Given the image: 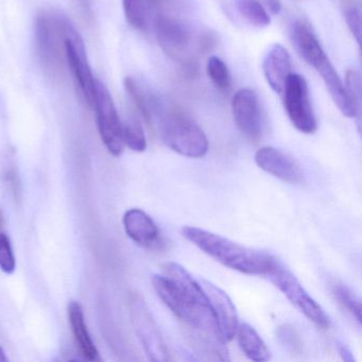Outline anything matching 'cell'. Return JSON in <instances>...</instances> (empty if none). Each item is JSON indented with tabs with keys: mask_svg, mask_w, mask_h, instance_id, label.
Returning <instances> with one entry per match:
<instances>
[{
	"mask_svg": "<svg viewBox=\"0 0 362 362\" xmlns=\"http://www.w3.org/2000/svg\"><path fill=\"white\" fill-rule=\"evenodd\" d=\"M158 298L197 336L226 341L220 334L204 290L198 279L177 262L163 266V274L152 276Z\"/></svg>",
	"mask_w": 362,
	"mask_h": 362,
	"instance_id": "6da1fadb",
	"label": "cell"
},
{
	"mask_svg": "<svg viewBox=\"0 0 362 362\" xmlns=\"http://www.w3.org/2000/svg\"><path fill=\"white\" fill-rule=\"evenodd\" d=\"M182 234L209 257L243 274L267 276L276 262V258L269 254L250 249L203 228L185 226L182 228Z\"/></svg>",
	"mask_w": 362,
	"mask_h": 362,
	"instance_id": "7a4b0ae2",
	"label": "cell"
},
{
	"mask_svg": "<svg viewBox=\"0 0 362 362\" xmlns=\"http://www.w3.org/2000/svg\"><path fill=\"white\" fill-rule=\"evenodd\" d=\"M290 40L298 56L321 76L332 101L341 113L349 118L358 117L359 113L347 96L344 84L310 27L304 22L296 21L290 27Z\"/></svg>",
	"mask_w": 362,
	"mask_h": 362,
	"instance_id": "3957f363",
	"label": "cell"
},
{
	"mask_svg": "<svg viewBox=\"0 0 362 362\" xmlns=\"http://www.w3.org/2000/svg\"><path fill=\"white\" fill-rule=\"evenodd\" d=\"M77 33L69 18L60 12L45 10L37 14L35 23L37 56L46 75L60 80L65 73L66 42Z\"/></svg>",
	"mask_w": 362,
	"mask_h": 362,
	"instance_id": "277c9868",
	"label": "cell"
},
{
	"mask_svg": "<svg viewBox=\"0 0 362 362\" xmlns=\"http://www.w3.org/2000/svg\"><path fill=\"white\" fill-rule=\"evenodd\" d=\"M158 119L160 132L165 145L182 156L203 158L209 144L204 131L185 113L175 107L165 109L158 103L154 122Z\"/></svg>",
	"mask_w": 362,
	"mask_h": 362,
	"instance_id": "5b68a950",
	"label": "cell"
},
{
	"mask_svg": "<svg viewBox=\"0 0 362 362\" xmlns=\"http://www.w3.org/2000/svg\"><path fill=\"white\" fill-rule=\"evenodd\" d=\"M151 25L156 41L165 54L194 75L197 63L192 54L194 35L189 25L175 14L158 10L152 16Z\"/></svg>",
	"mask_w": 362,
	"mask_h": 362,
	"instance_id": "8992f818",
	"label": "cell"
},
{
	"mask_svg": "<svg viewBox=\"0 0 362 362\" xmlns=\"http://www.w3.org/2000/svg\"><path fill=\"white\" fill-rule=\"evenodd\" d=\"M267 276L309 321L321 328L329 327V317L324 309L309 296L296 275L281 262L276 259Z\"/></svg>",
	"mask_w": 362,
	"mask_h": 362,
	"instance_id": "52a82bcc",
	"label": "cell"
},
{
	"mask_svg": "<svg viewBox=\"0 0 362 362\" xmlns=\"http://www.w3.org/2000/svg\"><path fill=\"white\" fill-rule=\"evenodd\" d=\"M284 107L294 128L304 134H313L317 124L309 96L306 80L298 74H290L284 86Z\"/></svg>",
	"mask_w": 362,
	"mask_h": 362,
	"instance_id": "ba28073f",
	"label": "cell"
},
{
	"mask_svg": "<svg viewBox=\"0 0 362 362\" xmlns=\"http://www.w3.org/2000/svg\"><path fill=\"white\" fill-rule=\"evenodd\" d=\"M93 109L96 112L101 141L107 151L114 156H122L126 147L122 139V122L109 90L100 81L96 83Z\"/></svg>",
	"mask_w": 362,
	"mask_h": 362,
	"instance_id": "9c48e42d",
	"label": "cell"
},
{
	"mask_svg": "<svg viewBox=\"0 0 362 362\" xmlns=\"http://www.w3.org/2000/svg\"><path fill=\"white\" fill-rule=\"evenodd\" d=\"M129 305L133 327L146 355L151 361H168V349L144 298L139 294H132Z\"/></svg>",
	"mask_w": 362,
	"mask_h": 362,
	"instance_id": "30bf717a",
	"label": "cell"
},
{
	"mask_svg": "<svg viewBox=\"0 0 362 362\" xmlns=\"http://www.w3.org/2000/svg\"><path fill=\"white\" fill-rule=\"evenodd\" d=\"M234 122L241 134L252 141H257L262 134V118L259 100L254 90L243 88L233 97Z\"/></svg>",
	"mask_w": 362,
	"mask_h": 362,
	"instance_id": "8fae6325",
	"label": "cell"
},
{
	"mask_svg": "<svg viewBox=\"0 0 362 362\" xmlns=\"http://www.w3.org/2000/svg\"><path fill=\"white\" fill-rule=\"evenodd\" d=\"M198 281L209 300L222 338L224 341L232 340L239 326L238 313L234 303L218 286L204 279H199Z\"/></svg>",
	"mask_w": 362,
	"mask_h": 362,
	"instance_id": "7c38bea8",
	"label": "cell"
},
{
	"mask_svg": "<svg viewBox=\"0 0 362 362\" xmlns=\"http://www.w3.org/2000/svg\"><path fill=\"white\" fill-rule=\"evenodd\" d=\"M66 61L76 82L79 86L88 107L94 105L97 80L88 64L86 47L78 33H74L66 42Z\"/></svg>",
	"mask_w": 362,
	"mask_h": 362,
	"instance_id": "4fadbf2b",
	"label": "cell"
},
{
	"mask_svg": "<svg viewBox=\"0 0 362 362\" xmlns=\"http://www.w3.org/2000/svg\"><path fill=\"white\" fill-rule=\"evenodd\" d=\"M255 162L260 169L287 183L298 184L303 180L300 167L287 154L273 147H262L255 153Z\"/></svg>",
	"mask_w": 362,
	"mask_h": 362,
	"instance_id": "5bb4252c",
	"label": "cell"
},
{
	"mask_svg": "<svg viewBox=\"0 0 362 362\" xmlns=\"http://www.w3.org/2000/svg\"><path fill=\"white\" fill-rule=\"evenodd\" d=\"M124 228L131 240L139 247L156 249L162 245L160 228L147 213L139 209H131L124 216Z\"/></svg>",
	"mask_w": 362,
	"mask_h": 362,
	"instance_id": "9a60e30c",
	"label": "cell"
},
{
	"mask_svg": "<svg viewBox=\"0 0 362 362\" xmlns=\"http://www.w3.org/2000/svg\"><path fill=\"white\" fill-rule=\"evenodd\" d=\"M262 71L270 88L281 95L286 80L291 74V59L283 46L279 44L271 46L264 56Z\"/></svg>",
	"mask_w": 362,
	"mask_h": 362,
	"instance_id": "2e32d148",
	"label": "cell"
},
{
	"mask_svg": "<svg viewBox=\"0 0 362 362\" xmlns=\"http://www.w3.org/2000/svg\"><path fill=\"white\" fill-rule=\"evenodd\" d=\"M67 313H69L71 332H73L76 342H77L78 347H79L83 357L88 361H99V360H101L98 349H97L96 345H95L94 341H93L92 337L88 332L81 304L77 300H71V302H69Z\"/></svg>",
	"mask_w": 362,
	"mask_h": 362,
	"instance_id": "e0dca14e",
	"label": "cell"
},
{
	"mask_svg": "<svg viewBox=\"0 0 362 362\" xmlns=\"http://www.w3.org/2000/svg\"><path fill=\"white\" fill-rule=\"evenodd\" d=\"M236 334L239 346L249 359L257 362L270 360V351L255 328L249 324L243 323L238 326Z\"/></svg>",
	"mask_w": 362,
	"mask_h": 362,
	"instance_id": "ac0fdd59",
	"label": "cell"
},
{
	"mask_svg": "<svg viewBox=\"0 0 362 362\" xmlns=\"http://www.w3.org/2000/svg\"><path fill=\"white\" fill-rule=\"evenodd\" d=\"M124 88H126L131 101L145 120L146 124L148 126H152L160 101L156 97L152 96L145 88H141L132 77L126 78Z\"/></svg>",
	"mask_w": 362,
	"mask_h": 362,
	"instance_id": "d6986e66",
	"label": "cell"
},
{
	"mask_svg": "<svg viewBox=\"0 0 362 362\" xmlns=\"http://www.w3.org/2000/svg\"><path fill=\"white\" fill-rule=\"evenodd\" d=\"M127 22L132 28L147 33L151 27L152 5L150 0H122Z\"/></svg>",
	"mask_w": 362,
	"mask_h": 362,
	"instance_id": "ffe728a7",
	"label": "cell"
},
{
	"mask_svg": "<svg viewBox=\"0 0 362 362\" xmlns=\"http://www.w3.org/2000/svg\"><path fill=\"white\" fill-rule=\"evenodd\" d=\"M329 290L332 296L339 305L356 320L358 325L361 324V303L359 298L351 291V288L347 287L344 283L340 281H329Z\"/></svg>",
	"mask_w": 362,
	"mask_h": 362,
	"instance_id": "44dd1931",
	"label": "cell"
},
{
	"mask_svg": "<svg viewBox=\"0 0 362 362\" xmlns=\"http://www.w3.org/2000/svg\"><path fill=\"white\" fill-rule=\"evenodd\" d=\"M237 9L240 16L253 26L264 28L270 25V16L258 0H237Z\"/></svg>",
	"mask_w": 362,
	"mask_h": 362,
	"instance_id": "7402d4cb",
	"label": "cell"
},
{
	"mask_svg": "<svg viewBox=\"0 0 362 362\" xmlns=\"http://www.w3.org/2000/svg\"><path fill=\"white\" fill-rule=\"evenodd\" d=\"M122 139L124 146L135 152H144L147 148V139L139 119L130 117L122 122Z\"/></svg>",
	"mask_w": 362,
	"mask_h": 362,
	"instance_id": "603a6c76",
	"label": "cell"
},
{
	"mask_svg": "<svg viewBox=\"0 0 362 362\" xmlns=\"http://www.w3.org/2000/svg\"><path fill=\"white\" fill-rule=\"evenodd\" d=\"M206 71L209 79L218 90L221 92H228L230 90L232 84L230 71L221 59L216 56L211 57L207 62Z\"/></svg>",
	"mask_w": 362,
	"mask_h": 362,
	"instance_id": "cb8c5ba5",
	"label": "cell"
},
{
	"mask_svg": "<svg viewBox=\"0 0 362 362\" xmlns=\"http://www.w3.org/2000/svg\"><path fill=\"white\" fill-rule=\"evenodd\" d=\"M16 269V256L11 240L3 230H0V270L6 274H12Z\"/></svg>",
	"mask_w": 362,
	"mask_h": 362,
	"instance_id": "d4e9b609",
	"label": "cell"
},
{
	"mask_svg": "<svg viewBox=\"0 0 362 362\" xmlns=\"http://www.w3.org/2000/svg\"><path fill=\"white\" fill-rule=\"evenodd\" d=\"M345 90L347 96L351 99L354 107L360 114V105H361V79L358 71L351 69L347 71L346 78H345Z\"/></svg>",
	"mask_w": 362,
	"mask_h": 362,
	"instance_id": "484cf974",
	"label": "cell"
},
{
	"mask_svg": "<svg viewBox=\"0 0 362 362\" xmlns=\"http://www.w3.org/2000/svg\"><path fill=\"white\" fill-rule=\"evenodd\" d=\"M277 338L288 351L298 353L302 349V343H300V337L296 334V330L288 324L279 326L277 329Z\"/></svg>",
	"mask_w": 362,
	"mask_h": 362,
	"instance_id": "4316f807",
	"label": "cell"
},
{
	"mask_svg": "<svg viewBox=\"0 0 362 362\" xmlns=\"http://www.w3.org/2000/svg\"><path fill=\"white\" fill-rule=\"evenodd\" d=\"M345 21L351 35L356 40L358 46H361V14L360 10L355 6H351L345 9Z\"/></svg>",
	"mask_w": 362,
	"mask_h": 362,
	"instance_id": "83f0119b",
	"label": "cell"
},
{
	"mask_svg": "<svg viewBox=\"0 0 362 362\" xmlns=\"http://www.w3.org/2000/svg\"><path fill=\"white\" fill-rule=\"evenodd\" d=\"M4 180L7 183L8 187L11 190L16 200L20 199L21 185L20 177H18V168H16V163L12 160H8L5 163V168L3 173Z\"/></svg>",
	"mask_w": 362,
	"mask_h": 362,
	"instance_id": "f1b7e54d",
	"label": "cell"
},
{
	"mask_svg": "<svg viewBox=\"0 0 362 362\" xmlns=\"http://www.w3.org/2000/svg\"><path fill=\"white\" fill-rule=\"evenodd\" d=\"M78 5L83 13L84 18L88 21H93V11L90 7V0H77Z\"/></svg>",
	"mask_w": 362,
	"mask_h": 362,
	"instance_id": "f546056e",
	"label": "cell"
},
{
	"mask_svg": "<svg viewBox=\"0 0 362 362\" xmlns=\"http://www.w3.org/2000/svg\"><path fill=\"white\" fill-rule=\"evenodd\" d=\"M339 353H340L341 358L346 362H355L353 353L351 349L344 344H340L338 347Z\"/></svg>",
	"mask_w": 362,
	"mask_h": 362,
	"instance_id": "4dcf8cb0",
	"label": "cell"
},
{
	"mask_svg": "<svg viewBox=\"0 0 362 362\" xmlns=\"http://www.w3.org/2000/svg\"><path fill=\"white\" fill-rule=\"evenodd\" d=\"M267 6H268L270 12L273 14H277L281 12V4L279 0H266Z\"/></svg>",
	"mask_w": 362,
	"mask_h": 362,
	"instance_id": "1f68e13d",
	"label": "cell"
},
{
	"mask_svg": "<svg viewBox=\"0 0 362 362\" xmlns=\"http://www.w3.org/2000/svg\"><path fill=\"white\" fill-rule=\"evenodd\" d=\"M7 361H9V358H8L7 353H6L5 349H4L1 345H0V362Z\"/></svg>",
	"mask_w": 362,
	"mask_h": 362,
	"instance_id": "d6a6232c",
	"label": "cell"
},
{
	"mask_svg": "<svg viewBox=\"0 0 362 362\" xmlns=\"http://www.w3.org/2000/svg\"><path fill=\"white\" fill-rule=\"evenodd\" d=\"M4 224H5V219H4V214L0 209V230H3Z\"/></svg>",
	"mask_w": 362,
	"mask_h": 362,
	"instance_id": "836d02e7",
	"label": "cell"
}]
</instances>
